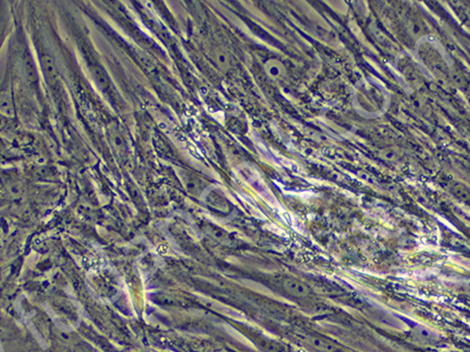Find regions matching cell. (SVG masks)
<instances>
[{
  "label": "cell",
  "mask_w": 470,
  "mask_h": 352,
  "mask_svg": "<svg viewBox=\"0 0 470 352\" xmlns=\"http://www.w3.org/2000/svg\"><path fill=\"white\" fill-rule=\"evenodd\" d=\"M283 286L286 292H288L290 295L295 297L304 298V297H308L311 293L310 288L306 284L296 279H286L284 281Z\"/></svg>",
  "instance_id": "cell-1"
}]
</instances>
